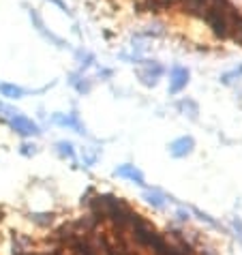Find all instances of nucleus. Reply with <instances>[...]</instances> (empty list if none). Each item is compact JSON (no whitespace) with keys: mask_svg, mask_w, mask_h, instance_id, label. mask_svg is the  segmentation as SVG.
<instances>
[{"mask_svg":"<svg viewBox=\"0 0 242 255\" xmlns=\"http://www.w3.org/2000/svg\"><path fill=\"white\" fill-rule=\"evenodd\" d=\"M137 75H139L141 84H146V86H154L156 80L163 75V67L159 65V62H154V60H144L141 62V69L137 71Z\"/></svg>","mask_w":242,"mask_h":255,"instance_id":"obj_1","label":"nucleus"},{"mask_svg":"<svg viewBox=\"0 0 242 255\" xmlns=\"http://www.w3.org/2000/svg\"><path fill=\"white\" fill-rule=\"evenodd\" d=\"M9 125L19 133V135H24V137H28V135H39V133H41V131H39V127H37V123H32L30 118L22 116L19 112L9 118Z\"/></svg>","mask_w":242,"mask_h":255,"instance_id":"obj_2","label":"nucleus"},{"mask_svg":"<svg viewBox=\"0 0 242 255\" xmlns=\"http://www.w3.org/2000/svg\"><path fill=\"white\" fill-rule=\"evenodd\" d=\"M193 150H195V139L191 135H182V137H178L169 144V154H172L174 159H184V157H189Z\"/></svg>","mask_w":242,"mask_h":255,"instance_id":"obj_3","label":"nucleus"},{"mask_svg":"<svg viewBox=\"0 0 242 255\" xmlns=\"http://www.w3.org/2000/svg\"><path fill=\"white\" fill-rule=\"evenodd\" d=\"M189 84V69L184 67H174L169 71V95H178L187 88Z\"/></svg>","mask_w":242,"mask_h":255,"instance_id":"obj_4","label":"nucleus"},{"mask_svg":"<svg viewBox=\"0 0 242 255\" xmlns=\"http://www.w3.org/2000/svg\"><path fill=\"white\" fill-rule=\"evenodd\" d=\"M114 176H118V178H126V180H131V182H135V185H139V187H146L144 172H141L139 167H135V165H129V163L114 169Z\"/></svg>","mask_w":242,"mask_h":255,"instance_id":"obj_5","label":"nucleus"},{"mask_svg":"<svg viewBox=\"0 0 242 255\" xmlns=\"http://www.w3.org/2000/svg\"><path fill=\"white\" fill-rule=\"evenodd\" d=\"M52 120L56 125H60V127H69V129H75L77 133H86V127H84L82 123H80V116H77V112H73V114H54L52 116Z\"/></svg>","mask_w":242,"mask_h":255,"instance_id":"obj_6","label":"nucleus"},{"mask_svg":"<svg viewBox=\"0 0 242 255\" xmlns=\"http://www.w3.org/2000/svg\"><path fill=\"white\" fill-rule=\"evenodd\" d=\"M30 19H32V22H34V26H37V30H39L41 34H43V37H45V39H49V41H54V43H56V45H58V47H62V39H58V37H56V34H52V32H47V30H45V26H43V19H41V17H39V13H37V11H34V9H30Z\"/></svg>","mask_w":242,"mask_h":255,"instance_id":"obj_7","label":"nucleus"},{"mask_svg":"<svg viewBox=\"0 0 242 255\" xmlns=\"http://www.w3.org/2000/svg\"><path fill=\"white\" fill-rule=\"evenodd\" d=\"M184 13H191V15H204L206 6H208V0H182Z\"/></svg>","mask_w":242,"mask_h":255,"instance_id":"obj_8","label":"nucleus"},{"mask_svg":"<svg viewBox=\"0 0 242 255\" xmlns=\"http://www.w3.org/2000/svg\"><path fill=\"white\" fill-rule=\"evenodd\" d=\"M144 200L150 204V206H154V208H163V206H165V195H163L159 189H148L144 193Z\"/></svg>","mask_w":242,"mask_h":255,"instance_id":"obj_9","label":"nucleus"},{"mask_svg":"<svg viewBox=\"0 0 242 255\" xmlns=\"http://www.w3.org/2000/svg\"><path fill=\"white\" fill-rule=\"evenodd\" d=\"M0 95L6 99H22L26 95V90L15 86V84H0Z\"/></svg>","mask_w":242,"mask_h":255,"instance_id":"obj_10","label":"nucleus"},{"mask_svg":"<svg viewBox=\"0 0 242 255\" xmlns=\"http://www.w3.org/2000/svg\"><path fill=\"white\" fill-rule=\"evenodd\" d=\"M178 110H182V112H187V110H189V112H191L189 116L193 118V120H195V118H197V114H199L197 103H195V101H191V99H182V101L178 103Z\"/></svg>","mask_w":242,"mask_h":255,"instance_id":"obj_11","label":"nucleus"},{"mask_svg":"<svg viewBox=\"0 0 242 255\" xmlns=\"http://www.w3.org/2000/svg\"><path fill=\"white\" fill-rule=\"evenodd\" d=\"M56 148H58V152L62 154V157H69V159L75 157V150H73V144H71V141H58Z\"/></svg>","mask_w":242,"mask_h":255,"instance_id":"obj_12","label":"nucleus"},{"mask_svg":"<svg viewBox=\"0 0 242 255\" xmlns=\"http://www.w3.org/2000/svg\"><path fill=\"white\" fill-rule=\"evenodd\" d=\"M191 212H193V215H197V219H199V221H204V223H208V225H215V228H217V221H215V219H212L210 215H208V212H204V210H199V208H195V206H191Z\"/></svg>","mask_w":242,"mask_h":255,"instance_id":"obj_13","label":"nucleus"},{"mask_svg":"<svg viewBox=\"0 0 242 255\" xmlns=\"http://www.w3.org/2000/svg\"><path fill=\"white\" fill-rule=\"evenodd\" d=\"M30 219L37 225H49L54 221V215H52V212H43V215H30Z\"/></svg>","mask_w":242,"mask_h":255,"instance_id":"obj_14","label":"nucleus"},{"mask_svg":"<svg viewBox=\"0 0 242 255\" xmlns=\"http://www.w3.org/2000/svg\"><path fill=\"white\" fill-rule=\"evenodd\" d=\"M22 154H26V157H30V154H37V146H34V144H24L22 146Z\"/></svg>","mask_w":242,"mask_h":255,"instance_id":"obj_15","label":"nucleus"},{"mask_svg":"<svg viewBox=\"0 0 242 255\" xmlns=\"http://www.w3.org/2000/svg\"><path fill=\"white\" fill-rule=\"evenodd\" d=\"M234 230H236L240 243H242V219L240 217H234Z\"/></svg>","mask_w":242,"mask_h":255,"instance_id":"obj_16","label":"nucleus"},{"mask_svg":"<svg viewBox=\"0 0 242 255\" xmlns=\"http://www.w3.org/2000/svg\"><path fill=\"white\" fill-rule=\"evenodd\" d=\"M234 39H238L240 43H242V17L238 19V24H236V28H234V34H232Z\"/></svg>","mask_w":242,"mask_h":255,"instance_id":"obj_17","label":"nucleus"},{"mask_svg":"<svg viewBox=\"0 0 242 255\" xmlns=\"http://www.w3.org/2000/svg\"><path fill=\"white\" fill-rule=\"evenodd\" d=\"M178 217H180L182 221H189V212L184 210V208H180V210H178Z\"/></svg>","mask_w":242,"mask_h":255,"instance_id":"obj_18","label":"nucleus"},{"mask_svg":"<svg viewBox=\"0 0 242 255\" xmlns=\"http://www.w3.org/2000/svg\"><path fill=\"white\" fill-rule=\"evenodd\" d=\"M52 2H54V4H58V6H60V9H62V11H69V6H67L65 2H62V0H52Z\"/></svg>","mask_w":242,"mask_h":255,"instance_id":"obj_19","label":"nucleus"}]
</instances>
